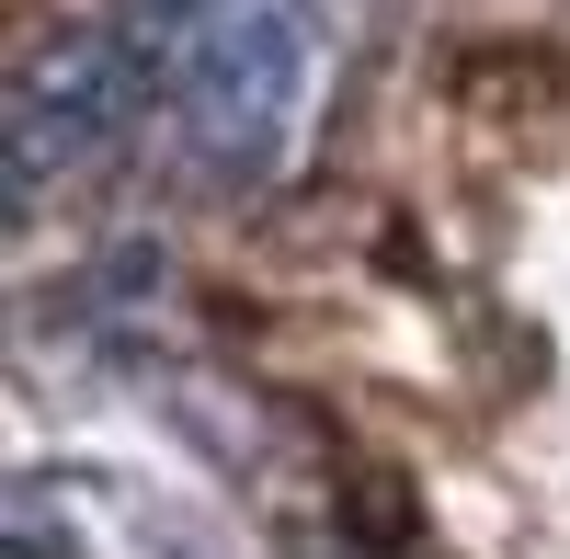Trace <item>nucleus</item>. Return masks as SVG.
Masks as SVG:
<instances>
[{"label": "nucleus", "mask_w": 570, "mask_h": 559, "mask_svg": "<svg viewBox=\"0 0 570 559\" xmlns=\"http://www.w3.org/2000/svg\"><path fill=\"white\" fill-rule=\"evenodd\" d=\"M308 80L297 0H206L171 58V160L206 183H263Z\"/></svg>", "instance_id": "obj_1"}, {"label": "nucleus", "mask_w": 570, "mask_h": 559, "mask_svg": "<svg viewBox=\"0 0 570 559\" xmlns=\"http://www.w3.org/2000/svg\"><path fill=\"white\" fill-rule=\"evenodd\" d=\"M137 537H149L160 559H217V548H206L195 526H183V514H149V502H137Z\"/></svg>", "instance_id": "obj_3"}, {"label": "nucleus", "mask_w": 570, "mask_h": 559, "mask_svg": "<svg viewBox=\"0 0 570 559\" xmlns=\"http://www.w3.org/2000/svg\"><path fill=\"white\" fill-rule=\"evenodd\" d=\"M137 46H126V23L115 35H69L58 58H35L23 80H12V206H35L58 171H80V160H104L115 137H126V115H137Z\"/></svg>", "instance_id": "obj_2"}]
</instances>
